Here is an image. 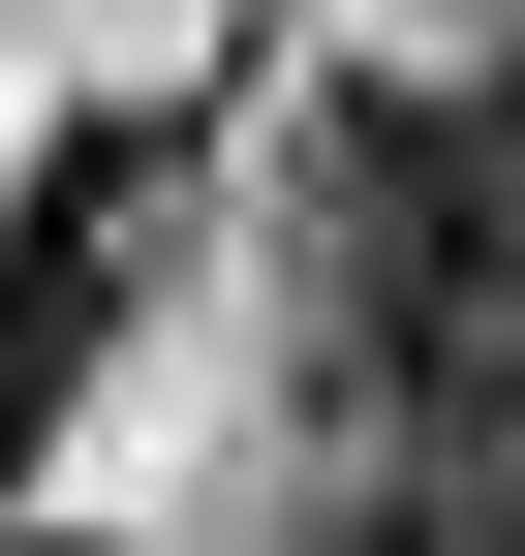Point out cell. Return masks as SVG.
I'll return each instance as SVG.
<instances>
[{"label":"cell","instance_id":"1","mask_svg":"<svg viewBox=\"0 0 525 556\" xmlns=\"http://www.w3.org/2000/svg\"><path fill=\"white\" fill-rule=\"evenodd\" d=\"M402 402H464V433H525V124L464 93V217H433V278H402V340H371Z\"/></svg>","mask_w":525,"mask_h":556},{"label":"cell","instance_id":"2","mask_svg":"<svg viewBox=\"0 0 525 556\" xmlns=\"http://www.w3.org/2000/svg\"><path fill=\"white\" fill-rule=\"evenodd\" d=\"M341 556H525V495H495V433H402V464L341 495Z\"/></svg>","mask_w":525,"mask_h":556}]
</instances>
